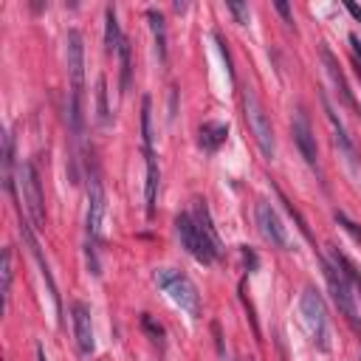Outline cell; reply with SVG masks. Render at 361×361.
I'll return each mask as SVG.
<instances>
[{"instance_id": "1", "label": "cell", "mask_w": 361, "mask_h": 361, "mask_svg": "<svg viewBox=\"0 0 361 361\" xmlns=\"http://www.w3.org/2000/svg\"><path fill=\"white\" fill-rule=\"evenodd\" d=\"M155 282H158V288H164L169 293V299L180 310H186L189 316H197L200 313V293H197L195 282L186 274L172 271V268H158L155 271Z\"/></svg>"}, {"instance_id": "2", "label": "cell", "mask_w": 361, "mask_h": 361, "mask_svg": "<svg viewBox=\"0 0 361 361\" xmlns=\"http://www.w3.org/2000/svg\"><path fill=\"white\" fill-rule=\"evenodd\" d=\"M299 310H302V322L313 338V344L319 350H330V324H327V307H324V299L316 288H305L302 293V302H299Z\"/></svg>"}, {"instance_id": "3", "label": "cell", "mask_w": 361, "mask_h": 361, "mask_svg": "<svg viewBox=\"0 0 361 361\" xmlns=\"http://www.w3.org/2000/svg\"><path fill=\"white\" fill-rule=\"evenodd\" d=\"M175 228H178V237H180L183 248H186L197 262L212 265V262L220 257V251H217L214 243L200 231V226L195 223L192 214H178V217H175Z\"/></svg>"}, {"instance_id": "4", "label": "cell", "mask_w": 361, "mask_h": 361, "mask_svg": "<svg viewBox=\"0 0 361 361\" xmlns=\"http://www.w3.org/2000/svg\"><path fill=\"white\" fill-rule=\"evenodd\" d=\"M243 104H245V121H248V127H251V133H254V138H257L262 155H265V158H274V152H276L274 127H271V118H268V113H265L259 96H257L254 90H245V93H243Z\"/></svg>"}, {"instance_id": "5", "label": "cell", "mask_w": 361, "mask_h": 361, "mask_svg": "<svg viewBox=\"0 0 361 361\" xmlns=\"http://www.w3.org/2000/svg\"><path fill=\"white\" fill-rule=\"evenodd\" d=\"M17 186H20V195H23V203H25V212L34 223V228H42L45 226V209H42V186H39V175L34 169L31 161H23L17 166Z\"/></svg>"}, {"instance_id": "6", "label": "cell", "mask_w": 361, "mask_h": 361, "mask_svg": "<svg viewBox=\"0 0 361 361\" xmlns=\"http://www.w3.org/2000/svg\"><path fill=\"white\" fill-rule=\"evenodd\" d=\"M322 259V271H324V279H327V288H330V293H333V299H336V305H338V310L347 316V322L355 327V330H361V324H358V307H355V293H353V285L347 282V276L341 274V268L330 259H324V257H319Z\"/></svg>"}, {"instance_id": "7", "label": "cell", "mask_w": 361, "mask_h": 361, "mask_svg": "<svg viewBox=\"0 0 361 361\" xmlns=\"http://www.w3.org/2000/svg\"><path fill=\"white\" fill-rule=\"evenodd\" d=\"M65 62H68V76H71V93L82 96V87H85V39L76 28H71L65 37Z\"/></svg>"}, {"instance_id": "8", "label": "cell", "mask_w": 361, "mask_h": 361, "mask_svg": "<svg viewBox=\"0 0 361 361\" xmlns=\"http://www.w3.org/2000/svg\"><path fill=\"white\" fill-rule=\"evenodd\" d=\"M102 220H104V189L96 178H90V186H87V220H85V228H87V245H96L99 237H102Z\"/></svg>"}, {"instance_id": "9", "label": "cell", "mask_w": 361, "mask_h": 361, "mask_svg": "<svg viewBox=\"0 0 361 361\" xmlns=\"http://www.w3.org/2000/svg\"><path fill=\"white\" fill-rule=\"evenodd\" d=\"M257 226H259L262 237H265L271 245H276V248H288V245H290L288 228L282 226V220H279V214L274 212V206L265 203V200L257 203Z\"/></svg>"}, {"instance_id": "10", "label": "cell", "mask_w": 361, "mask_h": 361, "mask_svg": "<svg viewBox=\"0 0 361 361\" xmlns=\"http://www.w3.org/2000/svg\"><path fill=\"white\" fill-rule=\"evenodd\" d=\"M20 231H23V240L28 243V248H31V254H34L37 265H39V274H42V279H45L48 296H51V302H54V310H56V316H59V322H62V299H59V290H56V285H54V276H51V271H48V262H45V257H42V251H39V243H37V237H34V231H31V226H28L25 220H23Z\"/></svg>"}, {"instance_id": "11", "label": "cell", "mask_w": 361, "mask_h": 361, "mask_svg": "<svg viewBox=\"0 0 361 361\" xmlns=\"http://www.w3.org/2000/svg\"><path fill=\"white\" fill-rule=\"evenodd\" d=\"M293 141L302 152V158L310 164V166H319V149H316V135L310 130V121L305 116V110H296L293 113Z\"/></svg>"}, {"instance_id": "12", "label": "cell", "mask_w": 361, "mask_h": 361, "mask_svg": "<svg viewBox=\"0 0 361 361\" xmlns=\"http://www.w3.org/2000/svg\"><path fill=\"white\" fill-rule=\"evenodd\" d=\"M71 319H73V336H76L79 353L90 355L93 347H96V338H93V322H90L87 305H85V302H73V305H71Z\"/></svg>"}, {"instance_id": "13", "label": "cell", "mask_w": 361, "mask_h": 361, "mask_svg": "<svg viewBox=\"0 0 361 361\" xmlns=\"http://www.w3.org/2000/svg\"><path fill=\"white\" fill-rule=\"evenodd\" d=\"M322 102H324V113H327V121H330V127H333V138H336V144H338V149L347 155V161L350 164H355V147H353V138L347 135V130H344V124H341V118L336 116V110L330 107V102H327V96H322Z\"/></svg>"}, {"instance_id": "14", "label": "cell", "mask_w": 361, "mask_h": 361, "mask_svg": "<svg viewBox=\"0 0 361 361\" xmlns=\"http://www.w3.org/2000/svg\"><path fill=\"white\" fill-rule=\"evenodd\" d=\"M158 183H161V169L155 161V152H147V217L155 214L158 203Z\"/></svg>"}, {"instance_id": "15", "label": "cell", "mask_w": 361, "mask_h": 361, "mask_svg": "<svg viewBox=\"0 0 361 361\" xmlns=\"http://www.w3.org/2000/svg\"><path fill=\"white\" fill-rule=\"evenodd\" d=\"M322 59H324V65H327V73H330V79L336 82V87H338V93H341V99H344V104H350V107H355V99H353V93H350V87H347V79H344V73L338 71V62H336V56L330 54V48H327V45L322 48Z\"/></svg>"}, {"instance_id": "16", "label": "cell", "mask_w": 361, "mask_h": 361, "mask_svg": "<svg viewBox=\"0 0 361 361\" xmlns=\"http://www.w3.org/2000/svg\"><path fill=\"white\" fill-rule=\"evenodd\" d=\"M121 42H124V37H121V28H118L116 8L107 6V11H104V48H107V54H118Z\"/></svg>"}, {"instance_id": "17", "label": "cell", "mask_w": 361, "mask_h": 361, "mask_svg": "<svg viewBox=\"0 0 361 361\" xmlns=\"http://www.w3.org/2000/svg\"><path fill=\"white\" fill-rule=\"evenodd\" d=\"M195 223L200 226V231L214 243V248L223 254V243H220V237H217V231H214V223H212V214H209V206H206V200H195Z\"/></svg>"}, {"instance_id": "18", "label": "cell", "mask_w": 361, "mask_h": 361, "mask_svg": "<svg viewBox=\"0 0 361 361\" xmlns=\"http://www.w3.org/2000/svg\"><path fill=\"white\" fill-rule=\"evenodd\" d=\"M226 135H228V127H226V124L206 121V124L200 127V147H203L206 152H214V149L226 141Z\"/></svg>"}, {"instance_id": "19", "label": "cell", "mask_w": 361, "mask_h": 361, "mask_svg": "<svg viewBox=\"0 0 361 361\" xmlns=\"http://www.w3.org/2000/svg\"><path fill=\"white\" fill-rule=\"evenodd\" d=\"M147 20H149V28H152V37H155V54H158L161 62H166V25H164V17H161V11L149 8Z\"/></svg>"}, {"instance_id": "20", "label": "cell", "mask_w": 361, "mask_h": 361, "mask_svg": "<svg viewBox=\"0 0 361 361\" xmlns=\"http://www.w3.org/2000/svg\"><path fill=\"white\" fill-rule=\"evenodd\" d=\"M330 257H333V262L341 268V274L347 276V282L353 285V290H358V296H361V271H358V268H355L338 248H330Z\"/></svg>"}, {"instance_id": "21", "label": "cell", "mask_w": 361, "mask_h": 361, "mask_svg": "<svg viewBox=\"0 0 361 361\" xmlns=\"http://www.w3.org/2000/svg\"><path fill=\"white\" fill-rule=\"evenodd\" d=\"M141 141H144V152H152V99L144 96L141 102Z\"/></svg>"}, {"instance_id": "22", "label": "cell", "mask_w": 361, "mask_h": 361, "mask_svg": "<svg viewBox=\"0 0 361 361\" xmlns=\"http://www.w3.org/2000/svg\"><path fill=\"white\" fill-rule=\"evenodd\" d=\"M96 107H99V124H110V107H107V79L104 76H99V82H96Z\"/></svg>"}, {"instance_id": "23", "label": "cell", "mask_w": 361, "mask_h": 361, "mask_svg": "<svg viewBox=\"0 0 361 361\" xmlns=\"http://www.w3.org/2000/svg\"><path fill=\"white\" fill-rule=\"evenodd\" d=\"M0 276H3V305H8V296H11V279H14V271H11V248H3V265H0Z\"/></svg>"}, {"instance_id": "24", "label": "cell", "mask_w": 361, "mask_h": 361, "mask_svg": "<svg viewBox=\"0 0 361 361\" xmlns=\"http://www.w3.org/2000/svg\"><path fill=\"white\" fill-rule=\"evenodd\" d=\"M118 62H121V93H127V87H130V42L124 39L121 42V48H118Z\"/></svg>"}, {"instance_id": "25", "label": "cell", "mask_w": 361, "mask_h": 361, "mask_svg": "<svg viewBox=\"0 0 361 361\" xmlns=\"http://www.w3.org/2000/svg\"><path fill=\"white\" fill-rule=\"evenodd\" d=\"M141 327H144V333H147L158 347H164V336H166V333H164V327H161L149 313H144V316H141Z\"/></svg>"}, {"instance_id": "26", "label": "cell", "mask_w": 361, "mask_h": 361, "mask_svg": "<svg viewBox=\"0 0 361 361\" xmlns=\"http://www.w3.org/2000/svg\"><path fill=\"white\" fill-rule=\"evenodd\" d=\"M350 48H353V65H355V73L361 76V42L355 34H350Z\"/></svg>"}, {"instance_id": "27", "label": "cell", "mask_w": 361, "mask_h": 361, "mask_svg": "<svg viewBox=\"0 0 361 361\" xmlns=\"http://www.w3.org/2000/svg\"><path fill=\"white\" fill-rule=\"evenodd\" d=\"M336 220H338V223H341V226H344L355 240H361V228H358L353 220H347V214H344V212H336Z\"/></svg>"}, {"instance_id": "28", "label": "cell", "mask_w": 361, "mask_h": 361, "mask_svg": "<svg viewBox=\"0 0 361 361\" xmlns=\"http://www.w3.org/2000/svg\"><path fill=\"white\" fill-rule=\"evenodd\" d=\"M228 11L237 17V23H248V6H243V3H228Z\"/></svg>"}, {"instance_id": "29", "label": "cell", "mask_w": 361, "mask_h": 361, "mask_svg": "<svg viewBox=\"0 0 361 361\" xmlns=\"http://www.w3.org/2000/svg\"><path fill=\"white\" fill-rule=\"evenodd\" d=\"M274 6H276V11H279V14L285 17V23H293V17H290V6H288V3H282V0H276Z\"/></svg>"}, {"instance_id": "30", "label": "cell", "mask_w": 361, "mask_h": 361, "mask_svg": "<svg viewBox=\"0 0 361 361\" xmlns=\"http://www.w3.org/2000/svg\"><path fill=\"white\" fill-rule=\"evenodd\" d=\"M243 257H245V265H248V271H254V268H257V254H254L251 248H245V245H243Z\"/></svg>"}, {"instance_id": "31", "label": "cell", "mask_w": 361, "mask_h": 361, "mask_svg": "<svg viewBox=\"0 0 361 361\" xmlns=\"http://www.w3.org/2000/svg\"><path fill=\"white\" fill-rule=\"evenodd\" d=\"M347 11H350V14H353V17L361 23V6H355V3H347Z\"/></svg>"}, {"instance_id": "32", "label": "cell", "mask_w": 361, "mask_h": 361, "mask_svg": "<svg viewBox=\"0 0 361 361\" xmlns=\"http://www.w3.org/2000/svg\"><path fill=\"white\" fill-rule=\"evenodd\" d=\"M37 361H48V355H45V350H42V347H37Z\"/></svg>"}, {"instance_id": "33", "label": "cell", "mask_w": 361, "mask_h": 361, "mask_svg": "<svg viewBox=\"0 0 361 361\" xmlns=\"http://www.w3.org/2000/svg\"><path fill=\"white\" fill-rule=\"evenodd\" d=\"M248 361H251V358H248Z\"/></svg>"}]
</instances>
